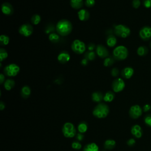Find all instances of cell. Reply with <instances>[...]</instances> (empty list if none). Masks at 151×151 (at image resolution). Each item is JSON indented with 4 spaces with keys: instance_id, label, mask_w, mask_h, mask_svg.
Wrapping results in <instances>:
<instances>
[{
    "instance_id": "cell-1",
    "label": "cell",
    "mask_w": 151,
    "mask_h": 151,
    "mask_svg": "<svg viewBox=\"0 0 151 151\" xmlns=\"http://www.w3.org/2000/svg\"><path fill=\"white\" fill-rule=\"evenodd\" d=\"M56 29L60 36L63 37L67 36L69 35L72 31V24L69 20L62 19L57 23Z\"/></svg>"
},
{
    "instance_id": "cell-2",
    "label": "cell",
    "mask_w": 151,
    "mask_h": 151,
    "mask_svg": "<svg viewBox=\"0 0 151 151\" xmlns=\"http://www.w3.org/2000/svg\"><path fill=\"white\" fill-rule=\"evenodd\" d=\"M109 113V107L107 105L100 103L94 108L93 115L94 117L99 119H103L107 116Z\"/></svg>"
},
{
    "instance_id": "cell-3",
    "label": "cell",
    "mask_w": 151,
    "mask_h": 151,
    "mask_svg": "<svg viewBox=\"0 0 151 151\" xmlns=\"http://www.w3.org/2000/svg\"><path fill=\"white\" fill-rule=\"evenodd\" d=\"M128 50L124 46H118L113 51V58L119 61L126 60L128 57Z\"/></svg>"
},
{
    "instance_id": "cell-4",
    "label": "cell",
    "mask_w": 151,
    "mask_h": 151,
    "mask_svg": "<svg viewBox=\"0 0 151 151\" xmlns=\"http://www.w3.org/2000/svg\"><path fill=\"white\" fill-rule=\"evenodd\" d=\"M114 33L118 37L126 38L130 36L131 31L128 26L123 24H118L114 27Z\"/></svg>"
},
{
    "instance_id": "cell-5",
    "label": "cell",
    "mask_w": 151,
    "mask_h": 151,
    "mask_svg": "<svg viewBox=\"0 0 151 151\" xmlns=\"http://www.w3.org/2000/svg\"><path fill=\"white\" fill-rule=\"evenodd\" d=\"M62 132L63 135L67 138H74L77 134L74 125L70 122L64 123L62 128Z\"/></svg>"
},
{
    "instance_id": "cell-6",
    "label": "cell",
    "mask_w": 151,
    "mask_h": 151,
    "mask_svg": "<svg viewBox=\"0 0 151 151\" xmlns=\"http://www.w3.org/2000/svg\"><path fill=\"white\" fill-rule=\"evenodd\" d=\"M20 71V67L17 64L11 63L6 66L4 68V73L8 77H15Z\"/></svg>"
},
{
    "instance_id": "cell-7",
    "label": "cell",
    "mask_w": 151,
    "mask_h": 151,
    "mask_svg": "<svg viewBox=\"0 0 151 151\" xmlns=\"http://www.w3.org/2000/svg\"><path fill=\"white\" fill-rule=\"evenodd\" d=\"M71 48L73 51L77 54H83L86 49L85 43L79 39H76L73 41L71 45Z\"/></svg>"
},
{
    "instance_id": "cell-8",
    "label": "cell",
    "mask_w": 151,
    "mask_h": 151,
    "mask_svg": "<svg viewBox=\"0 0 151 151\" xmlns=\"http://www.w3.org/2000/svg\"><path fill=\"white\" fill-rule=\"evenodd\" d=\"M34 31V29L30 24H24L21 25L18 29L19 33L25 37H29L32 35Z\"/></svg>"
},
{
    "instance_id": "cell-9",
    "label": "cell",
    "mask_w": 151,
    "mask_h": 151,
    "mask_svg": "<svg viewBox=\"0 0 151 151\" xmlns=\"http://www.w3.org/2000/svg\"><path fill=\"white\" fill-rule=\"evenodd\" d=\"M143 112V109L139 105H135L131 107L129 114L131 118L133 119H137L141 116Z\"/></svg>"
},
{
    "instance_id": "cell-10",
    "label": "cell",
    "mask_w": 151,
    "mask_h": 151,
    "mask_svg": "<svg viewBox=\"0 0 151 151\" xmlns=\"http://www.w3.org/2000/svg\"><path fill=\"white\" fill-rule=\"evenodd\" d=\"M112 87L114 92L119 93L125 87V83L122 78H117L113 81Z\"/></svg>"
},
{
    "instance_id": "cell-11",
    "label": "cell",
    "mask_w": 151,
    "mask_h": 151,
    "mask_svg": "<svg viewBox=\"0 0 151 151\" xmlns=\"http://www.w3.org/2000/svg\"><path fill=\"white\" fill-rule=\"evenodd\" d=\"M139 35L142 40H149L151 38V27L148 25L143 27L139 31Z\"/></svg>"
},
{
    "instance_id": "cell-12",
    "label": "cell",
    "mask_w": 151,
    "mask_h": 151,
    "mask_svg": "<svg viewBox=\"0 0 151 151\" xmlns=\"http://www.w3.org/2000/svg\"><path fill=\"white\" fill-rule=\"evenodd\" d=\"M96 53L102 59H106L109 57V51L102 44H99L96 48Z\"/></svg>"
},
{
    "instance_id": "cell-13",
    "label": "cell",
    "mask_w": 151,
    "mask_h": 151,
    "mask_svg": "<svg viewBox=\"0 0 151 151\" xmlns=\"http://www.w3.org/2000/svg\"><path fill=\"white\" fill-rule=\"evenodd\" d=\"M70 55L67 51H61L57 56V60L61 64H66L70 60Z\"/></svg>"
},
{
    "instance_id": "cell-14",
    "label": "cell",
    "mask_w": 151,
    "mask_h": 151,
    "mask_svg": "<svg viewBox=\"0 0 151 151\" xmlns=\"http://www.w3.org/2000/svg\"><path fill=\"white\" fill-rule=\"evenodd\" d=\"M1 11L5 16H11L14 13V8L12 5L7 2L4 3L1 5Z\"/></svg>"
},
{
    "instance_id": "cell-15",
    "label": "cell",
    "mask_w": 151,
    "mask_h": 151,
    "mask_svg": "<svg viewBox=\"0 0 151 151\" xmlns=\"http://www.w3.org/2000/svg\"><path fill=\"white\" fill-rule=\"evenodd\" d=\"M134 74L133 68L131 67H126L121 72L122 76L126 79H131Z\"/></svg>"
},
{
    "instance_id": "cell-16",
    "label": "cell",
    "mask_w": 151,
    "mask_h": 151,
    "mask_svg": "<svg viewBox=\"0 0 151 151\" xmlns=\"http://www.w3.org/2000/svg\"><path fill=\"white\" fill-rule=\"evenodd\" d=\"M77 16L79 20L86 21L90 18V13L86 9H80L77 12Z\"/></svg>"
},
{
    "instance_id": "cell-17",
    "label": "cell",
    "mask_w": 151,
    "mask_h": 151,
    "mask_svg": "<svg viewBox=\"0 0 151 151\" xmlns=\"http://www.w3.org/2000/svg\"><path fill=\"white\" fill-rule=\"evenodd\" d=\"M131 133L136 138H141L143 135L141 127L138 125H135L131 128Z\"/></svg>"
},
{
    "instance_id": "cell-18",
    "label": "cell",
    "mask_w": 151,
    "mask_h": 151,
    "mask_svg": "<svg viewBox=\"0 0 151 151\" xmlns=\"http://www.w3.org/2000/svg\"><path fill=\"white\" fill-rule=\"evenodd\" d=\"M104 96L100 92H95L92 94V99L94 102L100 103L103 100Z\"/></svg>"
},
{
    "instance_id": "cell-19",
    "label": "cell",
    "mask_w": 151,
    "mask_h": 151,
    "mask_svg": "<svg viewBox=\"0 0 151 151\" xmlns=\"http://www.w3.org/2000/svg\"><path fill=\"white\" fill-rule=\"evenodd\" d=\"M83 0H70V5L75 10L81 9L83 7Z\"/></svg>"
},
{
    "instance_id": "cell-20",
    "label": "cell",
    "mask_w": 151,
    "mask_h": 151,
    "mask_svg": "<svg viewBox=\"0 0 151 151\" xmlns=\"http://www.w3.org/2000/svg\"><path fill=\"white\" fill-rule=\"evenodd\" d=\"M106 44L110 47H113L117 44V38L113 35H109L106 39Z\"/></svg>"
},
{
    "instance_id": "cell-21",
    "label": "cell",
    "mask_w": 151,
    "mask_h": 151,
    "mask_svg": "<svg viewBox=\"0 0 151 151\" xmlns=\"http://www.w3.org/2000/svg\"><path fill=\"white\" fill-rule=\"evenodd\" d=\"M31 92V89L29 86H24L21 89V95L23 98L27 99L30 97Z\"/></svg>"
},
{
    "instance_id": "cell-22",
    "label": "cell",
    "mask_w": 151,
    "mask_h": 151,
    "mask_svg": "<svg viewBox=\"0 0 151 151\" xmlns=\"http://www.w3.org/2000/svg\"><path fill=\"white\" fill-rule=\"evenodd\" d=\"M15 81L12 79H7L4 83V87L5 90L7 91H10L15 86Z\"/></svg>"
},
{
    "instance_id": "cell-23",
    "label": "cell",
    "mask_w": 151,
    "mask_h": 151,
    "mask_svg": "<svg viewBox=\"0 0 151 151\" xmlns=\"http://www.w3.org/2000/svg\"><path fill=\"white\" fill-rule=\"evenodd\" d=\"M99 148L98 145L95 143L87 144L83 148V151H99Z\"/></svg>"
},
{
    "instance_id": "cell-24",
    "label": "cell",
    "mask_w": 151,
    "mask_h": 151,
    "mask_svg": "<svg viewBox=\"0 0 151 151\" xmlns=\"http://www.w3.org/2000/svg\"><path fill=\"white\" fill-rule=\"evenodd\" d=\"M116 142L113 139H107L104 143V147L106 149L112 150L116 146Z\"/></svg>"
},
{
    "instance_id": "cell-25",
    "label": "cell",
    "mask_w": 151,
    "mask_h": 151,
    "mask_svg": "<svg viewBox=\"0 0 151 151\" xmlns=\"http://www.w3.org/2000/svg\"><path fill=\"white\" fill-rule=\"evenodd\" d=\"M115 96V93L113 92L112 91L107 92L104 95L103 100L105 102H111L114 100Z\"/></svg>"
},
{
    "instance_id": "cell-26",
    "label": "cell",
    "mask_w": 151,
    "mask_h": 151,
    "mask_svg": "<svg viewBox=\"0 0 151 151\" xmlns=\"http://www.w3.org/2000/svg\"><path fill=\"white\" fill-rule=\"evenodd\" d=\"M148 52H149V50L148 47L144 46H140L138 48V49H137V54H138V56L141 57L145 56L146 55L148 54Z\"/></svg>"
},
{
    "instance_id": "cell-27",
    "label": "cell",
    "mask_w": 151,
    "mask_h": 151,
    "mask_svg": "<svg viewBox=\"0 0 151 151\" xmlns=\"http://www.w3.org/2000/svg\"><path fill=\"white\" fill-rule=\"evenodd\" d=\"M77 129L80 133H84L86 132L88 129V125L87 124V123L86 122H80L77 126Z\"/></svg>"
},
{
    "instance_id": "cell-28",
    "label": "cell",
    "mask_w": 151,
    "mask_h": 151,
    "mask_svg": "<svg viewBox=\"0 0 151 151\" xmlns=\"http://www.w3.org/2000/svg\"><path fill=\"white\" fill-rule=\"evenodd\" d=\"M49 39L51 42L53 43H58L60 41V37L59 34L53 33L50 34V35L49 36Z\"/></svg>"
},
{
    "instance_id": "cell-29",
    "label": "cell",
    "mask_w": 151,
    "mask_h": 151,
    "mask_svg": "<svg viewBox=\"0 0 151 151\" xmlns=\"http://www.w3.org/2000/svg\"><path fill=\"white\" fill-rule=\"evenodd\" d=\"M10 37L7 35L2 34L0 36V44L1 46H7L10 43Z\"/></svg>"
},
{
    "instance_id": "cell-30",
    "label": "cell",
    "mask_w": 151,
    "mask_h": 151,
    "mask_svg": "<svg viewBox=\"0 0 151 151\" xmlns=\"http://www.w3.org/2000/svg\"><path fill=\"white\" fill-rule=\"evenodd\" d=\"M115 59L112 57L111 56H109L107 57H106L104 61H103V65L105 67H109V66H111L115 62Z\"/></svg>"
},
{
    "instance_id": "cell-31",
    "label": "cell",
    "mask_w": 151,
    "mask_h": 151,
    "mask_svg": "<svg viewBox=\"0 0 151 151\" xmlns=\"http://www.w3.org/2000/svg\"><path fill=\"white\" fill-rule=\"evenodd\" d=\"M8 54L7 51L4 49H0V61L3 62L8 57Z\"/></svg>"
},
{
    "instance_id": "cell-32",
    "label": "cell",
    "mask_w": 151,
    "mask_h": 151,
    "mask_svg": "<svg viewBox=\"0 0 151 151\" xmlns=\"http://www.w3.org/2000/svg\"><path fill=\"white\" fill-rule=\"evenodd\" d=\"M96 53H95L94 51H89L88 52L86 53V54H85V57L88 60L93 61L96 58Z\"/></svg>"
},
{
    "instance_id": "cell-33",
    "label": "cell",
    "mask_w": 151,
    "mask_h": 151,
    "mask_svg": "<svg viewBox=\"0 0 151 151\" xmlns=\"http://www.w3.org/2000/svg\"><path fill=\"white\" fill-rule=\"evenodd\" d=\"M41 20H42V18L38 14L33 15L31 18V21L34 25H38L41 22Z\"/></svg>"
},
{
    "instance_id": "cell-34",
    "label": "cell",
    "mask_w": 151,
    "mask_h": 151,
    "mask_svg": "<svg viewBox=\"0 0 151 151\" xmlns=\"http://www.w3.org/2000/svg\"><path fill=\"white\" fill-rule=\"evenodd\" d=\"M144 122L146 126L151 128V115L147 114L144 117Z\"/></svg>"
},
{
    "instance_id": "cell-35",
    "label": "cell",
    "mask_w": 151,
    "mask_h": 151,
    "mask_svg": "<svg viewBox=\"0 0 151 151\" xmlns=\"http://www.w3.org/2000/svg\"><path fill=\"white\" fill-rule=\"evenodd\" d=\"M72 147L76 150H79L81 148V144L79 141H74L72 143Z\"/></svg>"
},
{
    "instance_id": "cell-36",
    "label": "cell",
    "mask_w": 151,
    "mask_h": 151,
    "mask_svg": "<svg viewBox=\"0 0 151 151\" xmlns=\"http://www.w3.org/2000/svg\"><path fill=\"white\" fill-rule=\"evenodd\" d=\"M95 3H96L95 0H86L85 2V5L89 8L93 7L95 5Z\"/></svg>"
},
{
    "instance_id": "cell-37",
    "label": "cell",
    "mask_w": 151,
    "mask_h": 151,
    "mask_svg": "<svg viewBox=\"0 0 151 151\" xmlns=\"http://www.w3.org/2000/svg\"><path fill=\"white\" fill-rule=\"evenodd\" d=\"M132 7L135 8V9H138L139 8V7L141 5V2L140 0H133L132 1Z\"/></svg>"
},
{
    "instance_id": "cell-38",
    "label": "cell",
    "mask_w": 151,
    "mask_h": 151,
    "mask_svg": "<svg viewBox=\"0 0 151 151\" xmlns=\"http://www.w3.org/2000/svg\"><path fill=\"white\" fill-rule=\"evenodd\" d=\"M55 30V29L54 26L52 25H48L46 28V30H45V33L46 34H51V33H54Z\"/></svg>"
},
{
    "instance_id": "cell-39",
    "label": "cell",
    "mask_w": 151,
    "mask_h": 151,
    "mask_svg": "<svg viewBox=\"0 0 151 151\" xmlns=\"http://www.w3.org/2000/svg\"><path fill=\"white\" fill-rule=\"evenodd\" d=\"M111 74L113 77H118L119 74V70L118 68L115 67L111 70Z\"/></svg>"
},
{
    "instance_id": "cell-40",
    "label": "cell",
    "mask_w": 151,
    "mask_h": 151,
    "mask_svg": "<svg viewBox=\"0 0 151 151\" xmlns=\"http://www.w3.org/2000/svg\"><path fill=\"white\" fill-rule=\"evenodd\" d=\"M143 5L146 8H151V0H143Z\"/></svg>"
},
{
    "instance_id": "cell-41",
    "label": "cell",
    "mask_w": 151,
    "mask_h": 151,
    "mask_svg": "<svg viewBox=\"0 0 151 151\" xmlns=\"http://www.w3.org/2000/svg\"><path fill=\"white\" fill-rule=\"evenodd\" d=\"M76 138L77 140V141H83L84 139V135L81 133H78L76 135Z\"/></svg>"
},
{
    "instance_id": "cell-42",
    "label": "cell",
    "mask_w": 151,
    "mask_h": 151,
    "mask_svg": "<svg viewBox=\"0 0 151 151\" xmlns=\"http://www.w3.org/2000/svg\"><path fill=\"white\" fill-rule=\"evenodd\" d=\"M135 143H136V141H135V139H133V138H131L127 141V145L131 147L135 145Z\"/></svg>"
},
{
    "instance_id": "cell-43",
    "label": "cell",
    "mask_w": 151,
    "mask_h": 151,
    "mask_svg": "<svg viewBox=\"0 0 151 151\" xmlns=\"http://www.w3.org/2000/svg\"><path fill=\"white\" fill-rule=\"evenodd\" d=\"M142 109H143V111L144 112H148V111H149L151 109V106L149 104H146V105H145L143 106Z\"/></svg>"
},
{
    "instance_id": "cell-44",
    "label": "cell",
    "mask_w": 151,
    "mask_h": 151,
    "mask_svg": "<svg viewBox=\"0 0 151 151\" xmlns=\"http://www.w3.org/2000/svg\"><path fill=\"white\" fill-rule=\"evenodd\" d=\"M95 48H96L95 44H93V43L89 44L87 46V49L89 51H93V50L95 49Z\"/></svg>"
},
{
    "instance_id": "cell-45",
    "label": "cell",
    "mask_w": 151,
    "mask_h": 151,
    "mask_svg": "<svg viewBox=\"0 0 151 151\" xmlns=\"http://www.w3.org/2000/svg\"><path fill=\"white\" fill-rule=\"evenodd\" d=\"M5 81V75L3 73H1V74H0V84L1 85L4 84Z\"/></svg>"
},
{
    "instance_id": "cell-46",
    "label": "cell",
    "mask_w": 151,
    "mask_h": 151,
    "mask_svg": "<svg viewBox=\"0 0 151 151\" xmlns=\"http://www.w3.org/2000/svg\"><path fill=\"white\" fill-rule=\"evenodd\" d=\"M88 61H89V60H88L87 59L85 58V59L81 60V65H83V66H87V64H88Z\"/></svg>"
},
{
    "instance_id": "cell-47",
    "label": "cell",
    "mask_w": 151,
    "mask_h": 151,
    "mask_svg": "<svg viewBox=\"0 0 151 151\" xmlns=\"http://www.w3.org/2000/svg\"><path fill=\"white\" fill-rule=\"evenodd\" d=\"M5 104L3 102H0V110L1 111H3V110L5 109Z\"/></svg>"
},
{
    "instance_id": "cell-48",
    "label": "cell",
    "mask_w": 151,
    "mask_h": 151,
    "mask_svg": "<svg viewBox=\"0 0 151 151\" xmlns=\"http://www.w3.org/2000/svg\"><path fill=\"white\" fill-rule=\"evenodd\" d=\"M150 49H151V42H150Z\"/></svg>"
}]
</instances>
